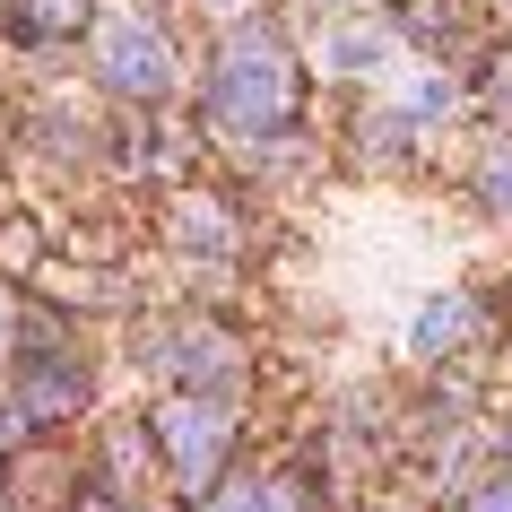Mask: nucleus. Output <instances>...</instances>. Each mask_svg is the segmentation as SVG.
<instances>
[{"label":"nucleus","instance_id":"4","mask_svg":"<svg viewBox=\"0 0 512 512\" xmlns=\"http://www.w3.org/2000/svg\"><path fill=\"white\" fill-rule=\"evenodd\" d=\"M322 53H330V70L348 79V70H382V61L400 53V44H391V35H382V27H348V18H339V27H330V44H322Z\"/></svg>","mask_w":512,"mask_h":512},{"label":"nucleus","instance_id":"6","mask_svg":"<svg viewBox=\"0 0 512 512\" xmlns=\"http://www.w3.org/2000/svg\"><path fill=\"white\" fill-rule=\"evenodd\" d=\"M452 105H460V96L443 79H408V96H400V113H417V122H443Z\"/></svg>","mask_w":512,"mask_h":512},{"label":"nucleus","instance_id":"1","mask_svg":"<svg viewBox=\"0 0 512 512\" xmlns=\"http://www.w3.org/2000/svg\"><path fill=\"white\" fill-rule=\"evenodd\" d=\"M209 105H217L226 131H270V122H287V105H296V61H287V44L270 27H235L226 53H217Z\"/></svg>","mask_w":512,"mask_h":512},{"label":"nucleus","instance_id":"7","mask_svg":"<svg viewBox=\"0 0 512 512\" xmlns=\"http://www.w3.org/2000/svg\"><path fill=\"white\" fill-rule=\"evenodd\" d=\"M183 243H226V209L191 200V209H183Z\"/></svg>","mask_w":512,"mask_h":512},{"label":"nucleus","instance_id":"11","mask_svg":"<svg viewBox=\"0 0 512 512\" xmlns=\"http://www.w3.org/2000/svg\"><path fill=\"white\" fill-rule=\"evenodd\" d=\"M70 9H79V0H44V27H70Z\"/></svg>","mask_w":512,"mask_h":512},{"label":"nucleus","instance_id":"10","mask_svg":"<svg viewBox=\"0 0 512 512\" xmlns=\"http://www.w3.org/2000/svg\"><path fill=\"white\" fill-rule=\"evenodd\" d=\"M478 512H512V478H486L478 486Z\"/></svg>","mask_w":512,"mask_h":512},{"label":"nucleus","instance_id":"9","mask_svg":"<svg viewBox=\"0 0 512 512\" xmlns=\"http://www.w3.org/2000/svg\"><path fill=\"white\" fill-rule=\"evenodd\" d=\"M217 512H287L270 495V486H226V495H217Z\"/></svg>","mask_w":512,"mask_h":512},{"label":"nucleus","instance_id":"2","mask_svg":"<svg viewBox=\"0 0 512 512\" xmlns=\"http://www.w3.org/2000/svg\"><path fill=\"white\" fill-rule=\"evenodd\" d=\"M96 61H105V79L131 87V96H165V87H174L165 35L148 27L139 9H105V18H96Z\"/></svg>","mask_w":512,"mask_h":512},{"label":"nucleus","instance_id":"12","mask_svg":"<svg viewBox=\"0 0 512 512\" xmlns=\"http://www.w3.org/2000/svg\"><path fill=\"white\" fill-rule=\"evenodd\" d=\"M0 348H9V304H0Z\"/></svg>","mask_w":512,"mask_h":512},{"label":"nucleus","instance_id":"3","mask_svg":"<svg viewBox=\"0 0 512 512\" xmlns=\"http://www.w3.org/2000/svg\"><path fill=\"white\" fill-rule=\"evenodd\" d=\"M217 417L209 408H165V443H174V469L183 478H209V460H217Z\"/></svg>","mask_w":512,"mask_h":512},{"label":"nucleus","instance_id":"5","mask_svg":"<svg viewBox=\"0 0 512 512\" xmlns=\"http://www.w3.org/2000/svg\"><path fill=\"white\" fill-rule=\"evenodd\" d=\"M460 330H469V296H434L426 313L408 322V356H443Z\"/></svg>","mask_w":512,"mask_h":512},{"label":"nucleus","instance_id":"13","mask_svg":"<svg viewBox=\"0 0 512 512\" xmlns=\"http://www.w3.org/2000/svg\"><path fill=\"white\" fill-rule=\"evenodd\" d=\"M209 9H235V0H209Z\"/></svg>","mask_w":512,"mask_h":512},{"label":"nucleus","instance_id":"8","mask_svg":"<svg viewBox=\"0 0 512 512\" xmlns=\"http://www.w3.org/2000/svg\"><path fill=\"white\" fill-rule=\"evenodd\" d=\"M478 191H486V200H495V209H512V148H495V157H486Z\"/></svg>","mask_w":512,"mask_h":512}]
</instances>
